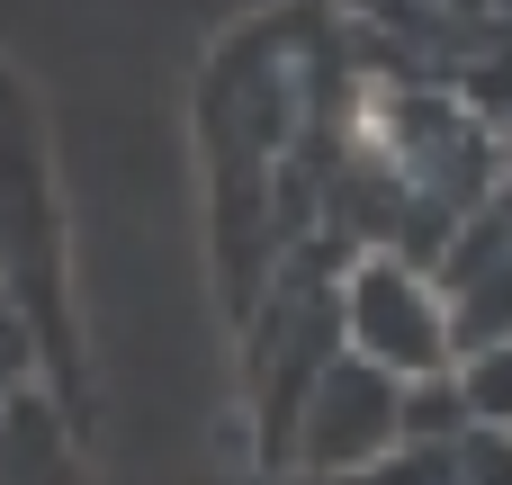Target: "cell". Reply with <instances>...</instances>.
Returning a JSON list of instances; mask_svg holds the SVG:
<instances>
[{"instance_id": "7a4b0ae2", "label": "cell", "mask_w": 512, "mask_h": 485, "mask_svg": "<svg viewBox=\"0 0 512 485\" xmlns=\"http://www.w3.org/2000/svg\"><path fill=\"white\" fill-rule=\"evenodd\" d=\"M396 405H405V378L369 369L360 351H333L306 396H297V441H306V468L324 477H351V468H378L396 450Z\"/></svg>"}, {"instance_id": "3957f363", "label": "cell", "mask_w": 512, "mask_h": 485, "mask_svg": "<svg viewBox=\"0 0 512 485\" xmlns=\"http://www.w3.org/2000/svg\"><path fill=\"white\" fill-rule=\"evenodd\" d=\"M450 387H459V405H468L477 432H504L512 441V333L504 342H468L450 360Z\"/></svg>"}, {"instance_id": "6da1fadb", "label": "cell", "mask_w": 512, "mask_h": 485, "mask_svg": "<svg viewBox=\"0 0 512 485\" xmlns=\"http://www.w3.org/2000/svg\"><path fill=\"white\" fill-rule=\"evenodd\" d=\"M333 315H342V351H360V360L387 369V378H432V369L459 360V342H450V297H441V279H432L414 252H387V243H378V252L342 279Z\"/></svg>"}, {"instance_id": "277c9868", "label": "cell", "mask_w": 512, "mask_h": 485, "mask_svg": "<svg viewBox=\"0 0 512 485\" xmlns=\"http://www.w3.org/2000/svg\"><path fill=\"white\" fill-rule=\"evenodd\" d=\"M504 153H512V135H504Z\"/></svg>"}]
</instances>
